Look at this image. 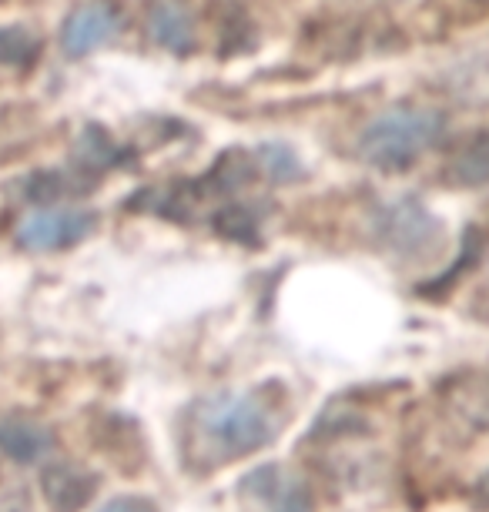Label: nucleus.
Wrapping results in <instances>:
<instances>
[{
	"mask_svg": "<svg viewBox=\"0 0 489 512\" xmlns=\"http://www.w3.org/2000/svg\"><path fill=\"white\" fill-rule=\"evenodd\" d=\"M446 178L459 188H483L489 185V131L466 141L446 164Z\"/></svg>",
	"mask_w": 489,
	"mask_h": 512,
	"instance_id": "9d476101",
	"label": "nucleus"
},
{
	"mask_svg": "<svg viewBox=\"0 0 489 512\" xmlns=\"http://www.w3.org/2000/svg\"><path fill=\"white\" fill-rule=\"evenodd\" d=\"M436 235V221L416 201H406V205L386 211V238L392 241V248H402L412 255V251H423L433 245Z\"/></svg>",
	"mask_w": 489,
	"mask_h": 512,
	"instance_id": "0eeeda50",
	"label": "nucleus"
},
{
	"mask_svg": "<svg viewBox=\"0 0 489 512\" xmlns=\"http://www.w3.org/2000/svg\"><path fill=\"white\" fill-rule=\"evenodd\" d=\"M94 482H98V479H94L91 472H81L74 466H54L44 476L47 502H51L57 512H74V509H81L84 502L91 499Z\"/></svg>",
	"mask_w": 489,
	"mask_h": 512,
	"instance_id": "1a4fd4ad",
	"label": "nucleus"
},
{
	"mask_svg": "<svg viewBox=\"0 0 489 512\" xmlns=\"http://www.w3.org/2000/svg\"><path fill=\"white\" fill-rule=\"evenodd\" d=\"M262 161H265V168L272 171V178H292L295 158L285 148H275V144H268V148H262Z\"/></svg>",
	"mask_w": 489,
	"mask_h": 512,
	"instance_id": "ddd939ff",
	"label": "nucleus"
},
{
	"mask_svg": "<svg viewBox=\"0 0 489 512\" xmlns=\"http://www.w3.org/2000/svg\"><path fill=\"white\" fill-rule=\"evenodd\" d=\"M37 54L41 41L27 27H0V74H21L27 71Z\"/></svg>",
	"mask_w": 489,
	"mask_h": 512,
	"instance_id": "9b49d317",
	"label": "nucleus"
},
{
	"mask_svg": "<svg viewBox=\"0 0 489 512\" xmlns=\"http://www.w3.org/2000/svg\"><path fill=\"white\" fill-rule=\"evenodd\" d=\"M453 399H456V409L463 412L469 422L489 429V382L459 385V389H453Z\"/></svg>",
	"mask_w": 489,
	"mask_h": 512,
	"instance_id": "f8f14e48",
	"label": "nucleus"
},
{
	"mask_svg": "<svg viewBox=\"0 0 489 512\" xmlns=\"http://www.w3.org/2000/svg\"><path fill=\"white\" fill-rule=\"evenodd\" d=\"M98 512H158V506L145 496H121V499L104 502Z\"/></svg>",
	"mask_w": 489,
	"mask_h": 512,
	"instance_id": "4468645a",
	"label": "nucleus"
},
{
	"mask_svg": "<svg viewBox=\"0 0 489 512\" xmlns=\"http://www.w3.org/2000/svg\"><path fill=\"white\" fill-rule=\"evenodd\" d=\"M439 134H443V118L436 111L402 104V108H392L366 124L359 138V154L372 168L402 171L426 148H433Z\"/></svg>",
	"mask_w": 489,
	"mask_h": 512,
	"instance_id": "f03ea898",
	"label": "nucleus"
},
{
	"mask_svg": "<svg viewBox=\"0 0 489 512\" xmlns=\"http://www.w3.org/2000/svg\"><path fill=\"white\" fill-rule=\"evenodd\" d=\"M94 228V215L91 211H78V208H41L31 211L21 228H17V238L21 245L34 248V251H57V248H71L91 235Z\"/></svg>",
	"mask_w": 489,
	"mask_h": 512,
	"instance_id": "20e7f679",
	"label": "nucleus"
},
{
	"mask_svg": "<svg viewBox=\"0 0 489 512\" xmlns=\"http://www.w3.org/2000/svg\"><path fill=\"white\" fill-rule=\"evenodd\" d=\"M151 37L155 44L168 47V51H191L195 47V21H191L188 7L178 4V0H161L151 11Z\"/></svg>",
	"mask_w": 489,
	"mask_h": 512,
	"instance_id": "6e6552de",
	"label": "nucleus"
},
{
	"mask_svg": "<svg viewBox=\"0 0 489 512\" xmlns=\"http://www.w3.org/2000/svg\"><path fill=\"white\" fill-rule=\"evenodd\" d=\"M51 449V432L24 412H0V452L14 462H37Z\"/></svg>",
	"mask_w": 489,
	"mask_h": 512,
	"instance_id": "423d86ee",
	"label": "nucleus"
},
{
	"mask_svg": "<svg viewBox=\"0 0 489 512\" xmlns=\"http://www.w3.org/2000/svg\"><path fill=\"white\" fill-rule=\"evenodd\" d=\"M118 14L111 11L108 4H84L78 7L61 27V47L71 57H84L91 51H98L118 34Z\"/></svg>",
	"mask_w": 489,
	"mask_h": 512,
	"instance_id": "39448f33",
	"label": "nucleus"
},
{
	"mask_svg": "<svg viewBox=\"0 0 489 512\" xmlns=\"http://www.w3.org/2000/svg\"><path fill=\"white\" fill-rule=\"evenodd\" d=\"M238 489L252 512H315L312 489L282 466L252 469Z\"/></svg>",
	"mask_w": 489,
	"mask_h": 512,
	"instance_id": "7ed1b4c3",
	"label": "nucleus"
},
{
	"mask_svg": "<svg viewBox=\"0 0 489 512\" xmlns=\"http://www.w3.org/2000/svg\"><path fill=\"white\" fill-rule=\"evenodd\" d=\"M285 425V399L275 389L215 392L198 399L181 429V459L195 472H215L255 456Z\"/></svg>",
	"mask_w": 489,
	"mask_h": 512,
	"instance_id": "f257e3e1",
	"label": "nucleus"
}]
</instances>
